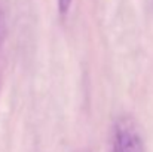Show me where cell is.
I'll list each match as a JSON object with an SVG mask.
<instances>
[{"instance_id": "cell-1", "label": "cell", "mask_w": 153, "mask_h": 152, "mask_svg": "<svg viewBox=\"0 0 153 152\" xmlns=\"http://www.w3.org/2000/svg\"><path fill=\"white\" fill-rule=\"evenodd\" d=\"M114 152H146L141 133L131 116H120L114 124Z\"/></svg>"}, {"instance_id": "cell-3", "label": "cell", "mask_w": 153, "mask_h": 152, "mask_svg": "<svg viewBox=\"0 0 153 152\" xmlns=\"http://www.w3.org/2000/svg\"><path fill=\"white\" fill-rule=\"evenodd\" d=\"M6 33H7V27H6V18H4V13L3 10H0V49H1V45L6 39Z\"/></svg>"}, {"instance_id": "cell-2", "label": "cell", "mask_w": 153, "mask_h": 152, "mask_svg": "<svg viewBox=\"0 0 153 152\" xmlns=\"http://www.w3.org/2000/svg\"><path fill=\"white\" fill-rule=\"evenodd\" d=\"M71 3L73 0H56V4H58V12L61 16H65L71 7Z\"/></svg>"}, {"instance_id": "cell-4", "label": "cell", "mask_w": 153, "mask_h": 152, "mask_svg": "<svg viewBox=\"0 0 153 152\" xmlns=\"http://www.w3.org/2000/svg\"><path fill=\"white\" fill-rule=\"evenodd\" d=\"M111 152H114V151H113V149H111Z\"/></svg>"}]
</instances>
